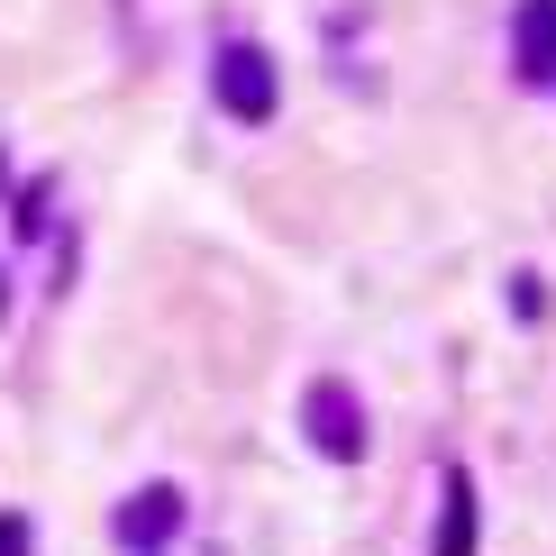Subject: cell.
Returning <instances> with one entry per match:
<instances>
[{
	"label": "cell",
	"mask_w": 556,
	"mask_h": 556,
	"mask_svg": "<svg viewBox=\"0 0 556 556\" xmlns=\"http://www.w3.org/2000/svg\"><path fill=\"white\" fill-rule=\"evenodd\" d=\"M301 429H311V447L329 456V466H356L365 456V402L346 375H319L311 392H301Z\"/></svg>",
	"instance_id": "obj_1"
},
{
	"label": "cell",
	"mask_w": 556,
	"mask_h": 556,
	"mask_svg": "<svg viewBox=\"0 0 556 556\" xmlns=\"http://www.w3.org/2000/svg\"><path fill=\"white\" fill-rule=\"evenodd\" d=\"M219 110L228 119H274V55L247 37L219 46Z\"/></svg>",
	"instance_id": "obj_2"
},
{
	"label": "cell",
	"mask_w": 556,
	"mask_h": 556,
	"mask_svg": "<svg viewBox=\"0 0 556 556\" xmlns=\"http://www.w3.org/2000/svg\"><path fill=\"white\" fill-rule=\"evenodd\" d=\"M174 529H182V493H174V483H147V493H128V502H119V547L155 556Z\"/></svg>",
	"instance_id": "obj_3"
},
{
	"label": "cell",
	"mask_w": 556,
	"mask_h": 556,
	"mask_svg": "<svg viewBox=\"0 0 556 556\" xmlns=\"http://www.w3.org/2000/svg\"><path fill=\"white\" fill-rule=\"evenodd\" d=\"M511 74L520 83H556V0H520V18H511Z\"/></svg>",
	"instance_id": "obj_4"
},
{
	"label": "cell",
	"mask_w": 556,
	"mask_h": 556,
	"mask_svg": "<svg viewBox=\"0 0 556 556\" xmlns=\"http://www.w3.org/2000/svg\"><path fill=\"white\" fill-rule=\"evenodd\" d=\"M475 539H483V520H475V483L447 475V511H438V547H429V556H475Z\"/></svg>",
	"instance_id": "obj_5"
},
{
	"label": "cell",
	"mask_w": 556,
	"mask_h": 556,
	"mask_svg": "<svg viewBox=\"0 0 556 556\" xmlns=\"http://www.w3.org/2000/svg\"><path fill=\"white\" fill-rule=\"evenodd\" d=\"M511 311L520 319H547V283H539V274H511Z\"/></svg>",
	"instance_id": "obj_6"
},
{
	"label": "cell",
	"mask_w": 556,
	"mask_h": 556,
	"mask_svg": "<svg viewBox=\"0 0 556 556\" xmlns=\"http://www.w3.org/2000/svg\"><path fill=\"white\" fill-rule=\"evenodd\" d=\"M37 539H28V511H0V556H28Z\"/></svg>",
	"instance_id": "obj_7"
}]
</instances>
